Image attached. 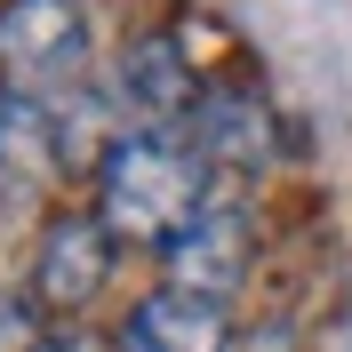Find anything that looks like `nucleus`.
I'll use <instances>...</instances> for the list:
<instances>
[{
    "instance_id": "f257e3e1",
    "label": "nucleus",
    "mask_w": 352,
    "mask_h": 352,
    "mask_svg": "<svg viewBox=\"0 0 352 352\" xmlns=\"http://www.w3.org/2000/svg\"><path fill=\"white\" fill-rule=\"evenodd\" d=\"M200 217V160L192 144H176L160 129L112 136L96 160V224L112 241H153L168 248L184 224Z\"/></svg>"
},
{
    "instance_id": "f03ea898",
    "label": "nucleus",
    "mask_w": 352,
    "mask_h": 352,
    "mask_svg": "<svg viewBox=\"0 0 352 352\" xmlns=\"http://www.w3.org/2000/svg\"><path fill=\"white\" fill-rule=\"evenodd\" d=\"M88 56V16L80 0H8L0 8V88L32 96V88L72 80Z\"/></svg>"
},
{
    "instance_id": "7ed1b4c3",
    "label": "nucleus",
    "mask_w": 352,
    "mask_h": 352,
    "mask_svg": "<svg viewBox=\"0 0 352 352\" xmlns=\"http://www.w3.org/2000/svg\"><path fill=\"white\" fill-rule=\"evenodd\" d=\"M160 256H168V288L224 305V296L248 280V217L232 208V200H200V217L184 224Z\"/></svg>"
},
{
    "instance_id": "20e7f679",
    "label": "nucleus",
    "mask_w": 352,
    "mask_h": 352,
    "mask_svg": "<svg viewBox=\"0 0 352 352\" xmlns=\"http://www.w3.org/2000/svg\"><path fill=\"white\" fill-rule=\"evenodd\" d=\"M112 280V232L96 217H56L41 232V264H32V296L48 312L96 305V288Z\"/></svg>"
},
{
    "instance_id": "39448f33",
    "label": "nucleus",
    "mask_w": 352,
    "mask_h": 352,
    "mask_svg": "<svg viewBox=\"0 0 352 352\" xmlns=\"http://www.w3.org/2000/svg\"><path fill=\"white\" fill-rule=\"evenodd\" d=\"M200 72L184 65V48L168 41V32H153V41H136L129 56H120V104L144 120V129H176V120H192L200 112Z\"/></svg>"
},
{
    "instance_id": "423d86ee",
    "label": "nucleus",
    "mask_w": 352,
    "mask_h": 352,
    "mask_svg": "<svg viewBox=\"0 0 352 352\" xmlns=\"http://www.w3.org/2000/svg\"><path fill=\"white\" fill-rule=\"evenodd\" d=\"M120 352H224V305L184 296V288H153L120 320Z\"/></svg>"
},
{
    "instance_id": "0eeeda50",
    "label": "nucleus",
    "mask_w": 352,
    "mask_h": 352,
    "mask_svg": "<svg viewBox=\"0 0 352 352\" xmlns=\"http://www.w3.org/2000/svg\"><path fill=\"white\" fill-rule=\"evenodd\" d=\"M272 153V112L248 88H208L192 112V160H224V168H256Z\"/></svg>"
},
{
    "instance_id": "6e6552de",
    "label": "nucleus",
    "mask_w": 352,
    "mask_h": 352,
    "mask_svg": "<svg viewBox=\"0 0 352 352\" xmlns=\"http://www.w3.org/2000/svg\"><path fill=\"white\" fill-rule=\"evenodd\" d=\"M56 160H65L56 120H48L32 96H8V88H0V192H32V184H48Z\"/></svg>"
},
{
    "instance_id": "1a4fd4ad",
    "label": "nucleus",
    "mask_w": 352,
    "mask_h": 352,
    "mask_svg": "<svg viewBox=\"0 0 352 352\" xmlns=\"http://www.w3.org/2000/svg\"><path fill=\"white\" fill-rule=\"evenodd\" d=\"M48 336L32 329V305H16V296H0V352H41Z\"/></svg>"
},
{
    "instance_id": "9d476101",
    "label": "nucleus",
    "mask_w": 352,
    "mask_h": 352,
    "mask_svg": "<svg viewBox=\"0 0 352 352\" xmlns=\"http://www.w3.org/2000/svg\"><path fill=\"white\" fill-rule=\"evenodd\" d=\"M41 352H88V344H80V336H48Z\"/></svg>"
}]
</instances>
